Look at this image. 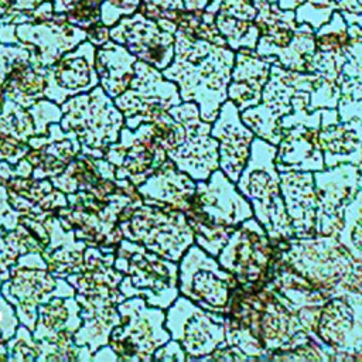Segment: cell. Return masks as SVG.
<instances>
[{
	"mask_svg": "<svg viewBox=\"0 0 362 362\" xmlns=\"http://www.w3.org/2000/svg\"><path fill=\"white\" fill-rule=\"evenodd\" d=\"M276 150L274 144L255 136L247 163L235 184L250 202L253 216L267 236L280 242L294 238V232L280 191V175L274 164Z\"/></svg>",
	"mask_w": 362,
	"mask_h": 362,
	"instance_id": "cell-3",
	"label": "cell"
},
{
	"mask_svg": "<svg viewBox=\"0 0 362 362\" xmlns=\"http://www.w3.org/2000/svg\"><path fill=\"white\" fill-rule=\"evenodd\" d=\"M274 249L276 242L252 216L233 229L216 259L235 276L239 287L260 290L270 281L272 264L277 256Z\"/></svg>",
	"mask_w": 362,
	"mask_h": 362,
	"instance_id": "cell-4",
	"label": "cell"
},
{
	"mask_svg": "<svg viewBox=\"0 0 362 362\" xmlns=\"http://www.w3.org/2000/svg\"><path fill=\"white\" fill-rule=\"evenodd\" d=\"M233 61L235 51L228 45H216L177 30L174 58L161 72L177 85L182 102L198 105L201 120L214 123L228 99Z\"/></svg>",
	"mask_w": 362,
	"mask_h": 362,
	"instance_id": "cell-1",
	"label": "cell"
},
{
	"mask_svg": "<svg viewBox=\"0 0 362 362\" xmlns=\"http://www.w3.org/2000/svg\"><path fill=\"white\" fill-rule=\"evenodd\" d=\"M137 11L154 21L168 20L175 24L185 6L182 0H140Z\"/></svg>",
	"mask_w": 362,
	"mask_h": 362,
	"instance_id": "cell-23",
	"label": "cell"
},
{
	"mask_svg": "<svg viewBox=\"0 0 362 362\" xmlns=\"http://www.w3.org/2000/svg\"><path fill=\"white\" fill-rule=\"evenodd\" d=\"M177 85L167 79L156 66L137 59L134 62V75L124 93L117 98V105L140 115L156 116L181 103ZM150 119V120H151Z\"/></svg>",
	"mask_w": 362,
	"mask_h": 362,
	"instance_id": "cell-10",
	"label": "cell"
},
{
	"mask_svg": "<svg viewBox=\"0 0 362 362\" xmlns=\"http://www.w3.org/2000/svg\"><path fill=\"white\" fill-rule=\"evenodd\" d=\"M197 181L180 171L168 158L165 160L140 187L146 199H151L157 206H170L185 212L194 198Z\"/></svg>",
	"mask_w": 362,
	"mask_h": 362,
	"instance_id": "cell-19",
	"label": "cell"
},
{
	"mask_svg": "<svg viewBox=\"0 0 362 362\" xmlns=\"http://www.w3.org/2000/svg\"><path fill=\"white\" fill-rule=\"evenodd\" d=\"M273 57H262L253 48L235 51V61L228 85V99L239 112L260 103L262 90L270 76Z\"/></svg>",
	"mask_w": 362,
	"mask_h": 362,
	"instance_id": "cell-14",
	"label": "cell"
},
{
	"mask_svg": "<svg viewBox=\"0 0 362 362\" xmlns=\"http://www.w3.org/2000/svg\"><path fill=\"white\" fill-rule=\"evenodd\" d=\"M185 215L194 230V243L216 257L233 229L253 216V209L236 184L218 168L206 180L197 181Z\"/></svg>",
	"mask_w": 362,
	"mask_h": 362,
	"instance_id": "cell-2",
	"label": "cell"
},
{
	"mask_svg": "<svg viewBox=\"0 0 362 362\" xmlns=\"http://www.w3.org/2000/svg\"><path fill=\"white\" fill-rule=\"evenodd\" d=\"M211 127L212 123L201 120L188 129L182 144L167 151L175 167L194 181H204L219 168L218 140L211 134Z\"/></svg>",
	"mask_w": 362,
	"mask_h": 362,
	"instance_id": "cell-15",
	"label": "cell"
},
{
	"mask_svg": "<svg viewBox=\"0 0 362 362\" xmlns=\"http://www.w3.org/2000/svg\"><path fill=\"white\" fill-rule=\"evenodd\" d=\"M359 174V165L349 163L314 173L317 235H338L342 228V211L358 192Z\"/></svg>",
	"mask_w": 362,
	"mask_h": 362,
	"instance_id": "cell-7",
	"label": "cell"
},
{
	"mask_svg": "<svg viewBox=\"0 0 362 362\" xmlns=\"http://www.w3.org/2000/svg\"><path fill=\"white\" fill-rule=\"evenodd\" d=\"M346 44L348 23L338 11H334L331 18L315 30L317 51L334 55H344Z\"/></svg>",
	"mask_w": 362,
	"mask_h": 362,
	"instance_id": "cell-22",
	"label": "cell"
},
{
	"mask_svg": "<svg viewBox=\"0 0 362 362\" xmlns=\"http://www.w3.org/2000/svg\"><path fill=\"white\" fill-rule=\"evenodd\" d=\"M280 191L294 238L317 235V194L311 171H279Z\"/></svg>",
	"mask_w": 362,
	"mask_h": 362,
	"instance_id": "cell-13",
	"label": "cell"
},
{
	"mask_svg": "<svg viewBox=\"0 0 362 362\" xmlns=\"http://www.w3.org/2000/svg\"><path fill=\"white\" fill-rule=\"evenodd\" d=\"M257 10L255 24L259 40L255 51L262 57H274L290 45L298 25L293 10H283L270 0H253Z\"/></svg>",
	"mask_w": 362,
	"mask_h": 362,
	"instance_id": "cell-18",
	"label": "cell"
},
{
	"mask_svg": "<svg viewBox=\"0 0 362 362\" xmlns=\"http://www.w3.org/2000/svg\"><path fill=\"white\" fill-rule=\"evenodd\" d=\"M235 276L225 270L215 256L198 245H191L178 262V291L199 307L226 315L233 290Z\"/></svg>",
	"mask_w": 362,
	"mask_h": 362,
	"instance_id": "cell-5",
	"label": "cell"
},
{
	"mask_svg": "<svg viewBox=\"0 0 362 362\" xmlns=\"http://www.w3.org/2000/svg\"><path fill=\"white\" fill-rule=\"evenodd\" d=\"M315 51V30L310 24L298 23L290 45L273 57V64L294 72H311Z\"/></svg>",
	"mask_w": 362,
	"mask_h": 362,
	"instance_id": "cell-21",
	"label": "cell"
},
{
	"mask_svg": "<svg viewBox=\"0 0 362 362\" xmlns=\"http://www.w3.org/2000/svg\"><path fill=\"white\" fill-rule=\"evenodd\" d=\"M320 127L308 124H296L284 129L279 144L276 146L274 164L277 171H321L324 154L318 140Z\"/></svg>",
	"mask_w": 362,
	"mask_h": 362,
	"instance_id": "cell-16",
	"label": "cell"
},
{
	"mask_svg": "<svg viewBox=\"0 0 362 362\" xmlns=\"http://www.w3.org/2000/svg\"><path fill=\"white\" fill-rule=\"evenodd\" d=\"M109 34L112 41L160 71L165 69L174 58L175 34L139 11L122 17L110 27Z\"/></svg>",
	"mask_w": 362,
	"mask_h": 362,
	"instance_id": "cell-8",
	"label": "cell"
},
{
	"mask_svg": "<svg viewBox=\"0 0 362 362\" xmlns=\"http://www.w3.org/2000/svg\"><path fill=\"white\" fill-rule=\"evenodd\" d=\"M338 11L348 24L362 28V0H305L296 13L297 23L310 24L314 30L325 24Z\"/></svg>",
	"mask_w": 362,
	"mask_h": 362,
	"instance_id": "cell-20",
	"label": "cell"
},
{
	"mask_svg": "<svg viewBox=\"0 0 362 362\" xmlns=\"http://www.w3.org/2000/svg\"><path fill=\"white\" fill-rule=\"evenodd\" d=\"M214 14V21L229 48H253L259 40L255 24L257 10L253 0H211L206 8Z\"/></svg>",
	"mask_w": 362,
	"mask_h": 362,
	"instance_id": "cell-17",
	"label": "cell"
},
{
	"mask_svg": "<svg viewBox=\"0 0 362 362\" xmlns=\"http://www.w3.org/2000/svg\"><path fill=\"white\" fill-rule=\"evenodd\" d=\"M317 337L337 352H362V293L345 290L320 310Z\"/></svg>",
	"mask_w": 362,
	"mask_h": 362,
	"instance_id": "cell-9",
	"label": "cell"
},
{
	"mask_svg": "<svg viewBox=\"0 0 362 362\" xmlns=\"http://www.w3.org/2000/svg\"><path fill=\"white\" fill-rule=\"evenodd\" d=\"M318 140L325 168L339 164L362 163V120L341 122L338 110L321 109Z\"/></svg>",
	"mask_w": 362,
	"mask_h": 362,
	"instance_id": "cell-12",
	"label": "cell"
},
{
	"mask_svg": "<svg viewBox=\"0 0 362 362\" xmlns=\"http://www.w3.org/2000/svg\"><path fill=\"white\" fill-rule=\"evenodd\" d=\"M225 324L226 315L208 311L181 294L165 313V328L189 361H204L218 348L226 346Z\"/></svg>",
	"mask_w": 362,
	"mask_h": 362,
	"instance_id": "cell-6",
	"label": "cell"
},
{
	"mask_svg": "<svg viewBox=\"0 0 362 362\" xmlns=\"http://www.w3.org/2000/svg\"><path fill=\"white\" fill-rule=\"evenodd\" d=\"M211 134L218 140L219 168L236 182L250 156L255 133L242 122L240 112L232 100L226 99L221 106Z\"/></svg>",
	"mask_w": 362,
	"mask_h": 362,
	"instance_id": "cell-11",
	"label": "cell"
},
{
	"mask_svg": "<svg viewBox=\"0 0 362 362\" xmlns=\"http://www.w3.org/2000/svg\"><path fill=\"white\" fill-rule=\"evenodd\" d=\"M279 7L283 10H296L298 6H301L305 0H276Z\"/></svg>",
	"mask_w": 362,
	"mask_h": 362,
	"instance_id": "cell-26",
	"label": "cell"
},
{
	"mask_svg": "<svg viewBox=\"0 0 362 362\" xmlns=\"http://www.w3.org/2000/svg\"><path fill=\"white\" fill-rule=\"evenodd\" d=\"M153 359H164V361H189L188 355L182 349L178 341L170 338L164 345H161L156 354L153 355Z\"/></svg>",
	"mask_w": 362,
	"mask_h": 362,
	"instance_id": "cell-24",
	"label": "cell"
},
{
	"mask_svg": "<svg viewBox=\"0 0 362 362\" xmlns=\"http://www.w3.org/2000/svg\"><path fill=\"white\" fill-rule=\"evenodd\" d=\"M182 1L185 6V10L198 11V10H205L211 0H182Z\"/></svg>",
	"mask_w": 362,
	"mask_h": 362,
	"instance_id": "cell-25",
	"label": "cell"
}]
</instances>
